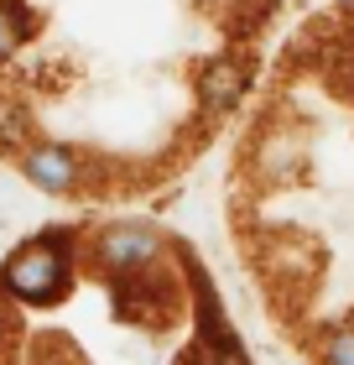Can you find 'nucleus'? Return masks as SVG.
I'll use <instances>...</instances> for the list:
<instances>
[{
  "instance_id": "1",
  "label": "nucleus",
  "mask_w": 354,
  "mask_h": 365,
  "mask_svg": "<svg viewBox=\"0 0 354 365\" xmlns=\"http://www.w3.org/2000/svg\"><path fill=\"white\" fill-rule=\"evenodd\" d=\"M6 287L21 297V303H58L68 292V261H63L58 240H37L26 251L11 256L6 267Z\"/></svg>"
},
{
  "instance_id": "2",
  "label": "nucleus",
  "mask_w": 354,
  "mask_h": 365,
  "mask_svg": "<svg viewBox=\"0 0 354 365\" xmlns=\"http://www.w3.org/2000/svg\"><path fill=\"white\" fill-rule=\"evenodd\" d=\"M99 251H105V261H110V267L136 272V267H146V261H157L162 240L151 235V230H141V225H125V230H110Z\"/></svg>"
},
{
  "instance_id": "3",
  "label": "nucleus",
  "mask_w": 354,
  "mask_h": 365,
  "mask_svg": "<svg viewBox=\"0 0 354 365\" xmlns=\"http://www.w3.org/2000/svg\"><path fill=\"white\" fill-rule=\"evenodd\" d=\"M26 178L37 182V188H47V193H63V188H73L78 168H73L68 152H58V146H37V152L26 157Z\"/></svg>"
},
{
  "instance_id": "4",
  "label": "nucleus",
  "mask_w": 354,
  "mask_h": 365,
  "mask_svg": "<svg viewBox=\"0 0 354 365\" xmlns=\"http://www.w3.org/2000/svg\"><path fill=\"white\" fill-rule=\"evenodd\" d=\"M240 84H245V73L234 68V63H214V68L198 78V94L214 99V105H229V99H240Z\"/></svg>"
},
{
  "instance_id": "5",
  "label": "nucleus",
  "mask_w": 354,
  "mask_h": 365,
  "mask_svg": "<svg viewBox=\"0 0 354 365\" xmlns=\"http://www.w3.org/2000/svg\"><path fill=\"white\" fill-rule=\"evenodd\" d=\"M328 365H354V329L328 339Z\"/></svg>"
}]
</instances>
